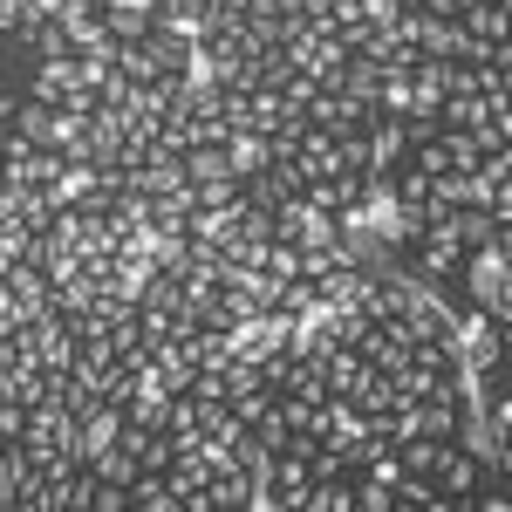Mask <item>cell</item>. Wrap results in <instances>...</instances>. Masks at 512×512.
<instances>
[{
    "label": "cell",
    "mask_w": 512,
    "mask_h": 512,
    "mask_svg": "<svg viewBox=\"0 0 512 512\" xmlns=\"http://www.w3.org/2000/svg\"><path fill=\"white\" fill-rule=\"evenodd\" d=\"M14 28H21V0H0V41L14 35Z\"/></svg>",
    "instance_id": "obj_30"
},
{
    "label": "cell",
    "mask_w": 512,
    "mask_h": 512,
    "mask_svg": "<svg viewBox=\"0 0 512 512\" xmlns=\"http://www.w3.org/2000/svg\"><path fill=\"white\" fill-rule=\"evenodd\" d=\"M69 0H21V21H62Z\"/></svg>",
    "instance_id": "obj_27"
},
{
    "label": "cell",
    "mask_w": 512,
    "mask_h": 512,
    "mask_svg": "<svg viewBox=\"0 0 512 512\" xmlns=\"http://www.w3.org/2000/svg\"><path fill=\"white\" fill-rule=\"evenodd\" d=\"M219 383H226V403H233V396L260 390L267 376H260V362H246V355H226V362H219Z\"/></svg>",
    "instance_id": "obj_20"
},
{
    "label": "cell",
    "mask_w": 512,
    "mask_h": 512,
    "mask_svg": "<svg viewBox=\"0 0 512 512\" xmlns=\"http://www.w3.org/2000/svg\"><path fill=\"white\" fill-rule=\"evenodd\" d=\"M444 444H451V437H403V444H396V465H403V472H417V478H431L437 472V458H444Z\"/></svg>",
    "instance_id": "obj_15"
},
{
    "label": "cell",
    "mask_w": 512,
    "mask_h": 512,
    "mask_svg": "<svg viewBox=\"0 0 512 512\" xmlns=\"http://www.w3.org/2000/svg\"><path fill=\"white\" fill-rule=\"evenodd\" d=\"M458 287H465V308H485L492 321H512V246H478L458 267Z\"/></svg>",
    "instance_id": "obj_1"
},
{
    "label": "cell",
    "mask_w": 512,
    "mask_h": 512,
    "mask_svg": "<svg viewBox=\"0 0 512 512\" xmlns=\"http://www.w3.org/2000/svg\"><path fill=\"white\" fill-rule=\"evenodd\" d=\"M321 376H328V396H355L362 383H369V355L335 342V349L321 355Z\"/></svg>",
    "instance_id": "obj_6"
},
{
    "label": "cell",
    "mask_w": 512,
    "mask_h": 512,
    "mask_svg": "<svg viewBox=\"0 0 512 512\" xmlns=\"http://www.w3.org/2000/svg\"><path fill=\"white\" fill-rule=\"evenodd\" d=\"M355 349L369 355V369H383V376H396V369H410V349H403V342H396L390 328H376V321H369V335H362V342H355Z\"/></svg>",
    "instance_id": "obj_11"
},
{
    "label": "cell",
    "mask_w": 512,
    "mask_h": 512,
    "mask_svg": "<svg viewBox=\"0 0 512 512\" xmlns=\"http://www.w3.org/2000/svg\"><path fill=\"white\" fill-rule=\"evenodd\" d=\"M123 506H130L123 485H96V506H89V512H123Z\"/></svg>",
    "instance_id": "obj_29"
},
{
    "label": "cell",
    "mask_w": 512,
    "mask_h": 512,
    "mask_svg": "<svg viewBox=\"0 0 512 512\" xmlns=\"http://www.w3.org/2000/svg\"><path fill=\"white\" fill-rule=\"evenodd\" d=\"M369 117H376V110L355 103V96H342V89H315V103H308V123L328 130V137H349V130H362Z\"/></svg>",
    "instance_id": "obj_3"
},
{
    "label": "cell",
    "mask_w": 512,
    "mask_h": 512,
    "mask_svg": "<svg viewBox=\"0 0 512 512\" xmlns=\"http://www.w3.org/2000/svg\"><path fill=\"white\" fill-rule=\"evenodd\" d=\"M362 137H369V171H390V164H403V158H410L403 117H369V123H362Z\"/></svg>",
    "instance_id": "obj_5"
},
{
    "label": "cell",
    "mask_w": 512,
    "mask_h": 512,
    "mask_svg": "<svg viewBox=\"0 0 512 512\" xmlns=\"http://www.w3.org/2000/svg\"><path fill=\"white\" fill-rule=\"evenodd\" d=\"M239 212H246V192L233 185L219 205H198L192 219H185V239H192V246H226V239L239 233Z\"/></svg>",
    "instance_id": "obj_2"
},
{
    "label": "cell",
    "mask_w": 512,
    "mask_h": 512,
    "mask_svg": "<svg viewBox=\"0 0 512 512\" xmlns=\"http://www.w3.org/2000/svg\"><path fill=\"white\" fill-rule=\"evenodd\" d=\"M103 28H110V41H144L158 21L144 7H130V0H103Z\"/></svg>",
    "instance_id": "obj_12"
},
{
    "label": "cell",
    "mask_w": 512,
    "mask_h": 512,
    "mask_svg": "<svg viewBox=\"0 0 512 512\" xmlns=\"http://www.w3.org/2000/svg\"><path fill=\"white\" fill-rule=\"evenodd\" d=\"M260 267H267V274H280V280H301V246H287V239H274Z\"/></svg>",
    "instance_id": "obj_22"
},
{
    "label": "cell",
    "mask_w": 512,
    "mask_h": 512,
    "mask_svg": "<svg viewBox=\"0 0 512 512\" xmlns=\"http://www.w3.org/2000/svg\"><path fill=\"white\" fill-rule=\"evenodd\" d=\"M96 294H103V280H89V274H76V280H55L48 308H55L62 321H76V315H89V308H96Z\"/></svg>",
    "instance_id": "obj_10"
},
{
    "label": "cell",
    "mask_w": 512,
    "mask_h": 512,
    "mask_svg": "<svg viewBox=\"0 0 512 512\" xmlns=\"http://www.w3.org/2000/svg\"><path fill=\"white\" fill-rule=\"evenodd\" d=\"M383 76H390V69H376L369 55H349V69H342V82H335V89H342V96H355V103H369V110H376V89H383Z\"/></svg>",
    "instance_id": "obj_13"
},
{
    "label": "cell",
    "mask_w": 512,
    "mask_h": 512,
    "mask_svg": "<svg viewBox=\"0 0 512 512\" xmlns=\"http://www.w3.org/2000/svg\"><path fill=\"white\" fill-rule=\"evenodd\" d=\"M396 506H424V512H437V485H431V478H417V472H403V478H396Z\"/></svg>",
    "instance_id": "obj_21"
},
{
    "label": "cell",
    "mask_w": 512,
    "mask_h": 512,
    "mask_svg": "<svg viewBox=\"0 0 512 512\" xmlns=\"http://www.w3.org/2000/svg\"><path fill=\"white\" fill-rule=\"evenodd\" d=\"M14 130L35 144V151H55V110L35 103V96H21V110H14Z\"/></svg>",
    "instance_id": "obj_14"
},
{
    "label": "cell",
    "mask_w": 512,
    "mask_h": 512,
    "mask_svg": "<svg viewBox=\"0 0 512 512\" xmlns=\"http://www.w3.org/2000/svg\"><path fill=\"white\" fill-rule=\"evenodd\" d=\"M390 192H396V205H417V212H424V205H431V171H424V164H390Z\"/></svg>",
    "instance_id": "obj_16"
},
{
    "label": "cell",
    "mask_w": 512,
    "mask_h": 512,
    "mask_svg": "<svg viewBox=\"0 0 512 512\" xmlns=\"http://www.w3.org/2000/svg\"><path fill=\"white\" fill-rule=\"evenodd\" d=\"M239 239H274V205H253V198H246V212H239Z\"/></svg>",
    "instance_id": "obj_24"
},
{
    "label": "cell",
    "mask_w": 512,
    "mask_h": 512,
    "mask_svg": "<svg viewBox=\"0 0 512 512\" xmlns=\"http://www.w3.org/2000/svg\"><path fill=\"white\" fill-rule=\"evenodd\" d=\"M130 89H137V82L110 76V82H103V89H96V96H103V110H123V103H130Z\"/></svg>",
    "instance_id": "obj_28"
},
{
    "label": "cell",
    "mask_w": 512,
    "mask_h": 512,
    "mask_svg": "<svg viewBox=\"0 0 512 512\" xmlns=\"http://www.w3.org/2000/svg\"><path fill=\"white\" fill-rule=\"evenodd\" d=\"M14 110H21V96H7V89H0V130L14 123Z\"/></svg>",
    "instance_id": "obj_31"
},
{
    "label": "cell",
    "mask_w": 512,
    "mask_h": 512,
    "mask_svg": "<svg viewBox=\"0 0 512 512\" xmlns=\"http://www.w3.org/2000/svg\"><path fill=\"white\" fill-rule=\"evenodd\" d=\"M0 62H7V55H0Z\"/></svg>",
    "instance_id": "obj_34"
},
{
    "label": "cell",
    "mask_w": 512,
    "mask_h": 512,
    "mask_svg": "<svg viewBox=\"0 0 512 512\" xmlns=\"http://www.w3.org/2000/svg\"><path fill=\"white\" fill-rule=\"evenodd\" d=\"M7 444H14V437H0V451H7Z\"/></svg>",
    "instance_id": "obj_32"
},
{
    "label": "cell",
    "mask_w": 512,
    "mask_h": 512,
    "mask_svg": "<svg viewBox=\"0 0 512 512\" xmlns=\"http://www.w3.org/2000/svg\"><path fill=\"white\" fill-rule=\"evenodd\" d=\"M267 164H274V151H267V137H260V130H233V137H226V171H233L239 185H246V178H260Z\"/></svg>",
    "instance_id": "obj_9"
},
{
    "label": "cell",
    "mask_w": 512,
    "mask_h": 512,
    "mask_svg": "<svg viewBox=\"0 0 512 512\" xmlns=\"http://www.w3.org/2000/svg\"><path fill=\"white\" fill-rule=\"evenodd\" d=\"M280 308H287V315H308V308H321V287L315 280H287V287H280Z\"/></svg>",
    "instance_id": "obj_23"
},
{
    "label": "cell",
    "mask_w": 512,
    "mask_h": 512,
    "mask_svg": "<svg viewBox=\"0 0 512 512\" xmlns=\"http://www.w3.org/2000/svg\"><path fill=\"white\" fill-rule=\"evenodd\" d=\"M0 437H28V403L0 396Z\"/></svg>",
    "instance_id": "obj_25"
},
{
    "label": "cell",
    "mask_w": 512,
    "mask_h": 512,
    "mask_svg": "<svg viewBox=\"0 0 512 512\" xmlns=\"http://www.w3.org/2000/svg\"><path fill=\"white\" fill-rule=\"evenodd\" d=\"M226 178H233V171H226V144H219V151H205V144L185 151V185H226ZM233 185H239V178H233Z\"/></svg>",
    "instance_id": "obj_17"
},
{
    "label": "cell",
    "mask_w": 512,
    "mask_h": 512,
    "mask_svg": "<svg viewBox=\"0 0 512 512\" xmlns=\"http://www.w3.org/2000/svg\"><path fill=\"white\" fill-rule=\"evenodd\" d=\"M458 28L472 41H485V48H499V41H512V7H499V0H472L465 14H458Z\"/></svg>",
    "instance_id": "obj_7"
},
{
    "label": "cell",
    "mask_w": 512,
    "mask_h": 512,
    "mask_svg": "<svg viewBox=\"0 0 512 512\" xmlns=\"http://www.w3.org/2000/svg\"><path fill=\"white\" fill-rule=\"evenodd\" d=\"M130 506H144V512H178V492L164 485V472H137V478H130Z\"/></svg>",
    "instance_id": "obj_18"
},
{
    "label": "cell",
    "mask_w": 512,
    "mask_h": 512,
    "mask_svg": "<svg viewBox=\"0 0 512 512\" xmlns=\"http://www.w3.org/2000/svg\"><path fill=\"white\" fill-rule=\"evenodd\" d=\"M55 28H62V41H69V55H89V48L110 41V28H103V0H69Z\"/></svg>",
    "instance_id": "obj_4"
},
{
    "label": "cell",
    "mask_w": 512,
    "mask_h": 512,
    "mask_svg": "<svg viewBox=\"0 0 512 512\" xmlns=\"http://www.w3.org/2000/svg\"><path fill=\"white\" fill-rule=\"evenodd\" d=\"M437 151H444V171H478V137L472 130H437Z\"/></svg>",
    "instance_id": "obj_19"
},
{
    "label": "cell",
    "mask_w": 512,
    "mask_h": 512,
    "mask_svg": "<svg viewBox=\"0 0 512 512\" xmlns=\"http://www.w3.org/2000/svg\"><path fill=\"white\" fill-rule=\"evenodd\" d=\"M69 96H76V55H48V62H35V103L62 110Z\"/></svg>",
    "instance_id": "obj_8"
},
{
    "label": "cell",
    "mask_w": 512,
    "mask_h": 512,
    "mask_svg": "<svg viewBox=\"0 0 512 512\" xmlns=\"http://www.w3.org/2000/svg\"><path fill=\"white\" fill-rule=\"evenodd\" d=\"M403 7H424V0H403Z\"/></svg>",
    "instance_id": "obj_33"
},
{
    "label": "cell",
    "mask_w": 512,
    "mask_h": 512,
    "mask_svg": "<svg viewBox=\"0 0 512 512\" xmlns=\"http://www.w3.org/2000/svg\"><path fill=\"white\" fill-rule=\"evenodd\" d=\"M315 89H321V82H315V76H301V69H294V76L280 82V96H287L294 110H308V103H315Z\"/></svg>",
    "instance_id": "obj_26"
}]
</instances>
